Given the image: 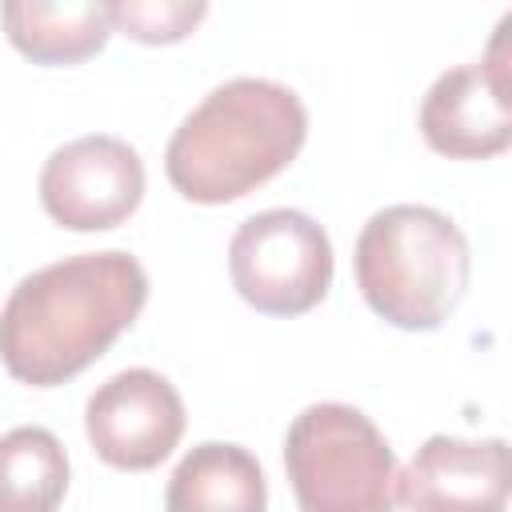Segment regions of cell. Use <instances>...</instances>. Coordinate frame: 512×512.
<instances>
[{"label": "cell", "instance_id": "6da1fadb", "mask_svg": "<svg viewBox=\"0 0 512 512\" xmlns=\"http://www.w3.org/2000/svg\"><path fill=\"white\" fill-rule=\"evenodd\" d=\"M144 304L148 272L124 248L44 264L0 308V364L32 388L68 384L136 324Z\"/></svg>", "mask_w": 512, "mask_h": 512}, {"label": "cell", "instance_id": "7a4b0ae2", "mask_svg": "<svg viewBox=\"0 0 512 512\" xmlns=\"http://www.w3.org/2000/svg\"><path fill=\"white\" fill-rule=\"evenodd\" d=\"M304 140L308 108L288 84L232 76L176 124L164 176L192 204H232L280 176Z\"/></svg>", "mask_w": 512, "mask_h": 512}, {"label": "cell", "instance_id": "3957f363", "mask_svg": "<svg viewBox=\"0 0 512 512\" xmlns=\"http://www.w3.org/2000/svg\"><path fill=\"white\" fill-rule=\"evenodd\" d=\"M352 272L364 304L404 332H436L468 292L472 252L452 216L388 204L356 236Z\"/></svg>", "mask_w": 512, "mask_h": 512}, {"label": "cell", "instance_id": "277c9868", "mask_svg": "<svg viewBox=\"0 0 512 512\" xmlns=\"http://www.w3.org/2000/svg\"><path fill=\"white\" fill-rule=\"evenodd\" d=\"M284 472L300 512H396V452L352 404L300 408L284 432Z\"/></svg>", "mask_w": 512, "mask_h": 512}, {"label": "cell", "instance_id": "5b68a950", "mask_svg": "<svg viewBox=\"0 0 512 512\" xmlns=\"http://www.w3.org/2000/svg\"><path fill=\"white\" fill-rule=\"evenodd\" d=\"M336 256L328 232L300 208H264L228 240L236 296L264 316H304L332 288Z\"/></svg>", "mask_w": 512, "mask_h": 512}, {"label": "cell", "instance_id": "8992f818", "mask_svg": "<svg viewBox=\"0 0 512 512\" xmlns=\"http://www.w3.org/2000/svg\"><path fill=\"white\" fill-rule=\"evenodd\" d=\"M148 176L140 152L108 132L60 144L40 168V204L68 232H108L144 200Z\"/></svg>", "mask_w": 512, "mask_h": 512}, {"label": "cell", "instance_id": "52a82bcc", "mask_svg": "<svg viewBox=\"0 0 512 512\" xmlns=\"http://www.w3.org/2000/svg\"><path fill=\"white\" fill-rule=\"evenodd\" d=\"M500 20L496 40L484 60L456 64L432 80L420 100V136L432 152L448 160H492L512 144V100H508V60Z\"/></svg>", "mask_w": 512, "mask_h": 512}, {"label": "cell", "instance_id": "ba28073f", "mask_svg": "<svg viewBox=\"0 0 512 512\" xmlns=\"http://www.w3.org/2000/svg\"><path fill=\"white\" fill-rule=\"evenodd\" d=\"M188 424L176 384L152 368H124L108 376L84 404V432L92 452L120 472H152L172 456Z\"/></svg>", "mask_w": 512, "mask_h": 512}, {"label": "cell", "instance_id": "9c48e42d", "mask_svg": "<svg viewBox=\"0 0 512 512\" xmlns=\"http://www.w3.org/2000/svg\"><path fill=\"white\" fill-rule=\"evenodd\" d=\"M508 440L428 436L400 468L396 504L404 512H508Z\"/></svg>", "mask_w": 512, "mask_h": 512}, {"label": "cell", "instance_id": "30bf717a", "mask_svg": "<svg viewBox=\"0 0 512 512\" xmlns=\"http://www.w3.org/2000/svg\"><path fill=\"white\" fill-rule=\"evenodd\" d=\"M164 512H268L264 468L232 440H200L172 468Z\"/></svg>", "mask_w": 512, "mask_h": 512}, {"label": "cell", "instance_id": "8fae6325", "mask_svg": "<svg viewBox=\"0 0 512 512\" xmlns=\"http://www.w3.org/2000/svg\"><path fill=\"white\" fill-rule=\"evenodd\" d=\"M0 24L8 44L44 68H68L96 56L112 36L108 4H36V0H8L0 4Z\"/></svg>", "mask_w": 512, "mask_h": 512}, {"label": "cell", "instance_id": "7c38bea8", "mask_svg": "<svg viewBox=\"0 0 512 512\" xmlns=\"http://www.w3.org/2000/svg\"><path fill=\"white\" fill-rule=\"evenodd\" d=\"M68 452L56 432L20 424L0 436V512H56L68 496Z\"/></svg>", "mask_w": 512, "mask_h": 512}, {"label": "cell", "instance_id": "4fadbf2b", "mask_svg": "<svg viewBox=\"0 0 512 512\" xmlns=\"http://www.w3.org/2000/svg\"><path fill=\"white\" fill-rule=\"evenodd\" d=\"M112 32H124L136 44H176L204 16V0H116L108 4Z\"/></svg>", "mask_w": 512, "mask_h": 512}]
</instances>
